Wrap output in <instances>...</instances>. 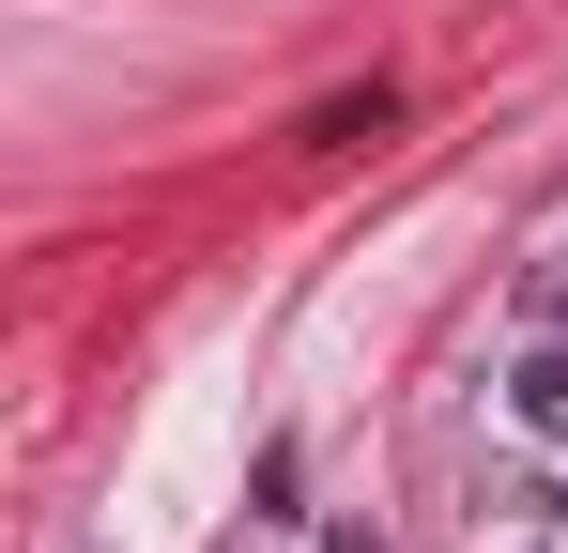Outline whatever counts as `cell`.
Returning a JSON list of instances; mask_svg holds the SVG:
<instances>
[{
	"instance_id": "1",
	"label": "cell",
	"mask_w": 568,
	"mask_h": 553,
	"mask_svg": "<svg viewBox=\"0 0 568 553\" xmlns=\"http://www.w3.org/2000/svg\"><path fill=\"white\" fill-rule=\"evenodd\" d=\"M507 431L523 446H568V339H538V354L507 369Z\"/></svg>"
},
{
	"instance_id": "2",
	"label": "cell",
	"mask_w": 568,
	"mask_h": 553,
	"mask_svg": "<svg viewBox=\"0 0 568 553\" xmlns=\"http://www.w3.org/2000/svg\"><path fill=\"white\" fill-rule=\"evenodd\" d=\"M323 553H384V539H369V523H338V539H323Z\"/></svg>"
},
{
	"instance_id": "3",
	"label": "cell",
	"mask_w": 568,
	"mask_h": 553,
	"mask_svg": "<svg viewBox=\"0 0 568 553\" xmlns=\"http://www.w3.org/2000/svg\"><path fill=\"white\" fill-rule=\"evenodd\" d=\"M215 553H277V539H215Z\"/></svg>"
},
{
	"instance_id": "4",
	"label": "cell",
	"mask_w": 568,
	"mask_h": 553,
	"mask_svg": "<svg viewBox=\"0 0 568 553\" xmlns=\"http://www.w3.org/2000/svg\"><path fill=\"white\" fill-rule=\"evenodd\" d=\"M507 553H554V539H507Z\"/></svg>"
}]
</instances>
